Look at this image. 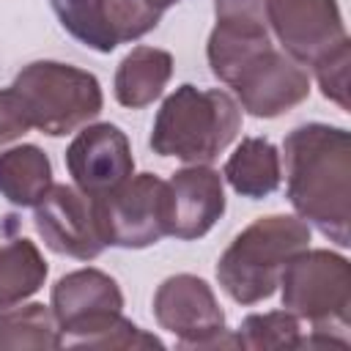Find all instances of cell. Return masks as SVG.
I'll use <instances>...</instances> for the list:
<instances>
[{
  "mask_svg": "<svg viewBox=\"0 0 351 351\" xmlns=\"http://www.w3.org/2000/svg\"><path fill=\"white\" fill-rule=\"evenodd\" d=\"M288 200L304 222H313L337 247H348L351 195V137L346 129L307 123L285 143Z\"/></svg>",
  "mask_w": 351,
  "mask_h": 351,
  "instance_id": "obj_1",
  "label": "cell"
},
{
  "mask_svg": "<svg viewBox=\"0 0 351 351\" xmlns=\"http://www.w3.org/2000/svg\"><path fill=\"white\" fill-rule=\"evenodd\" d=\"M241 132L239 101L219 90H200L189 82L176 88L159 107L151 129V148L186 165L214 162Z\"/></svg>",
  "mask_w": 351,
  "mask_h": 351,
  "instance_id": "obj_2",
  "label": "cell"
},
{
  "mask_svg": "<svg viewBox=\"0 0 351 351\" xmlns=\"http://www.w3.org/2000/svg\"><path fill=\"white\" fill-rule=\"evenodd\" d=\"M310 228L296 217H261L244 228L217 263V280L239 304L269 299L280 285L285 263L307 250Z\"/></svg>",
  "mask_w": 351,
  "mask_h": 351,
  "instance_id": "obj_3",
  "label": "cell"
},
{
  "mask_svg": "<svg viewBox=\"0 0 351 351\" xmlns=\"http://www.w3.org/2000/svg\"><path fill=\"white\" fill-rule=\"evenodd\" d=\"M11 88L19 93L33 129L49 137L71 134L96 118L104 104L101 85L90 71L55 60L25 66Z\"/></svg>",
  "mask_w": 351,
  "mask_h": 351,
  "instance_id": "obj_4",
  "label": "cell"
},
{
  "mask_svg": "<svg viewBox=\"0 0 351 351\" xmlns=\"http://www.w3.org/2000/svg\"><path fill=\"white\" fill-rule=\"evenodd\" d=\"M280 282L282 307L313 321L315 332L348 326L351 271L346 258L329 250H302L285 263Z\"/></svg>",
  "mask_w": 351,
  "mask_h": 351,
  "instance_id": "obj_5",
  "label": "cell"
},
{
  "mask_svg": "<svg viewBox=\"0 0 351 351\" xmlns=\"http://www.w3.org/2000/svg\"><path fill=\"white\" fill-rule=\"evenodd\" d=\"M93 214L104 244L151 247L167 236V186L154 173H140L110 195L93 197Z\"/></svg>",
  "mask_w": 351,
  "mask_h": 351,
  "instance_id": "obj_6",
  "label": "cell"
},
{
  "mask_svg": "<svg viewBox=\"0 0 351 351\" xmlns=\"http://www.w3.org/2000/svg\"><path fill=\"white\" fill-rule=\"evenodd\" d=\"M123 307L121 288L99 269H80L60 277L52 288V315L63 346H85L101 335Z\"/></svg>",
  "mask_w": 351,
  "mask_h": 351,
  "instance_id": "obj_7",
  "label": "cell"
},
{
  "mask_svg": "<svg viewBox=\"0 0 351 351\" xmlns=\"http://www.w3.org/2000/svg\"><path fill=\"white\" fill-rule=\"evenodd\" d=\"M33 222L44 244L58 255L93 261L107 247L96 228L93 197L82 195L77 186L52 184L49 192L36 203Z\"/></svg>",
  "mask_w": 351,
  "mask_h": 351,
  "instance_id": "obj_8",
  "label": "cell"
},
{
  "mask_svg": "<svg viewBox=\"0 0 351 351\" xmlns=\"http://www.w3.org/2000/svg\"><path fill=\"white\" fill-rule=\"evenodd\" d=\"M154 315L162 329L181 337V346H217L225 332V313L208 282L195 274L167 277L154 296Z\"/></svg>",
  "mask_w": 351,
  "mask_h": 351,
  "instance_id": "obj_9",
  "label": "cell"
},
{
  "mask_svg": "<svg viewBox=\"0 0 351 351\" xmlns=\"http://www.w3.org/2000/svg\"><path fill=\"white\" fill-rule=\"evenodd\" d=\"M66 167L82 195H110L132 178L134 156L129 137L115 123L85 126L66 148Z\"/></svg>",
  "mask_w": 351,
  "mask_h": 351,
  "instance_id": "obj_10",
  "label": "cell"
},
{
  "mask_svg": "<svg viewBox=\"0 0 351 351\" xmlns=\"http://www.w3.org/2000/svg\"><path fill=\"white\" fill-rule=\"evenodd\" d=\"M230 88L239 93V107H244L250 115L277 118L307 99L310 77L291 55L269 47L247 69H241Z\"/></svg>",
  "mask_w": 351,
  "mask_h": 351,
  "instance_id": "obj_11",
  "label": "cell"
},
{
  "mask_svg": "<svg viewBox=\"0 0 351 351\" xmlns=\"http://www.w3.org/2000/svg\"><path fill=\"white\" fill-rule=\"evenodd\" d=\"M266 22L285 52L302 63H315L346 38L335 0H266Z\"/></svg>",
  "mask_w": 351,
  "mask_h": 351,
  "instance_id": "obj_12",
  "label": "cell"
},
{
  "mask_svg": "<svg viewBox=\"0 0 351 351\" xmlns=\"http://www.w3.org/2000/svg\"><path fill=\"white\" fill-rule=\"evenodd\" d=\"M167 186V236L192 241L206 236L225 214L222 176L206 165L173 173Z\"/></svg>",
  "mask_w": 351,
  "mask_h": 351,
  "instance_id": "obj_13",
  "label": "cell"
},
{
  "mask_svg": "<svg viewBox=\"0 0 351 351\" xmlns=\"http://www.w3.org/2000/svg\"><path fill=\"white\" fill-rule=\"evenodd\" d=\"M266 22L252 19H217V27L208 36V66L211 74L230 85L241 69H247L263 49H269Z\"/></svg>",
  "mask_w": 351,
  "mask_h": 351,
  "instance_id": "obj_14",
  "label": "cell"
},
{
  "mask_svg": "<svg viewBox=\"0 0 351 351\" xmlns=\"http://www.w3.org/2000/svg\"><path fill=\"white\" fill-rule=\"evenodd\" d=\"M173 74V55L156 47H134L115 71V99L123 107L140 110L162 96Z\"/></svg>",
  "mask_w": 351,
  "mask_h": 351,
  "instance_id": "obj_15",
  "label": "cell"
},
{
  "mask_svg": "<svg viewBox=\"0 0 351 351\" xmlns=\"http://www.w3.org/2000/svg\"><path fill=\"white\" fill-rule=\"evenodd\" d=\"M222 176L241 197L258 200L280 186V154L266 137H244L228 156Z\"/></svg>",
  "mask_w": 351,
  "mask_h": 351,
  "instance_id": "obj_16",
  "label": "cell"
},
{
  "mask_svg": "<svg viewBox=\"0 0 351 351\" xmlns=\"http://www.w3.org/2000/svg\"><path fill=\"white\" fill-rule=\"evenodd\" d=\"M52 186V165L38 145L0 154V195L14 206H36Z\"/></svg>",
  "mask_w": 351,
  "mask_h": 351,
  "instance_id": "obj_17",
  "label": "cell"
},
{
  "mask_svg": "<svg viewBox=\"0 0 351 351\" xmlns=\"http://www.w3.org/2000/svg\"><path fill=\"white\" fill-rule=\"evenodd\" d=\"M47 280V261L30 239L0 244V310L33 296Z\"/></svg>",
  "mask_w": 351,
  "mask_h": 351,
  "instance_id": "obj_18",
  "label": "cell"
},
{
  "mask_svg": "<svg viewBox=\"0 0 351 351\" xmlns=\"http://www.w3.org/2000/svg\"><path fill=\"white\" fill-rule=\"evenodd\" d=\"M60 329L44 304L0 310V348H60Z\"/></svg>",
  "mask_w": 351,
  "mask_h": 351,
  "instance_id": "obj_19",
  "label": "cell"
},
{
  "mask_svg": "<svg viewBox=\"0 0 351 351\" xmlns=\"http://www.w3.org/2000/svg\"><path fill=\"white\" fill-rule=\"evenodd\" d=\"M93 3L101 25L110 30V36L118 44L151 33L165 14L151 0H93Z\"/></svg>",
  "mask_w": 351,
  "mask_h": 351,
  "instance_id": "obj_20",
  "label": "cell"
},
{
  "mask_svg": "<svg viewBox=\"0 0 351 351\" xmlns=\"http://www.w3.org/2000/svg\"><path fill=\"white\" fill-rule=\"evenodd\" d=\"M239 346L244 348H280V346H299V324L288 313H266V315H247L239 335Z\"/></svg>",
  "mask_w": 351,
  "mask_h": 351,
  "instance_id": "obj_21",
  "label": "cell"
},
{
  "mask_svg": "<svg viewBox=\"0 0 351 351\" xmlns=\"http://www.w3.org/2000/svg\"><path fill=\"white\" fill-rule=\"evenodd\" d=\"M313 66L321 93L337 101L343 110H348V36L340 44H335L329 52H324Z\"/></svg>",
  "mask_w": 351,
  "mask_h": 351,
  "instance_id": "obj_22",
  "label": "cell"
},
{
  "mask_svg": "<svg viewBox=\"0 0 351 351\" xmlns=\"http://www.w3.org/2000/svg\"><path fill=\"white\" fill-rule=\"evenodd\" d=\"M30 115L19 99V93L14 88H3L0 90V148L19 140L25 132H30Z\"/></svg>",
  "mask_w": 351,
  "mask_h": 351,
  "instance_id": "obj_23",
  "label": "cell"
},
{
  "mask_svg": "<svg viewBox=\"0 0 351 351\" xmlns=\"http://www.w3.org/2000/svg\"><path fill=\"white\" fill-rule=\"evenodd\" d=\"M217 19H252L266 22V0H214Z\"/></svg>",
  "mask_w": 351,
  "mask_h": 351,
  "instance_id": "obj_24",
  "label": "cell"
},
{
  "mask_svg": "<svg viewBox=\"0 0 351 351\" xmlns=\"http://www.w3.org/2000/svg\"><path fill=\"white\" fill-rule=\"evenodd\" d=\"M151 3H154L156 8H162V11H165V8H170V5H176V3H181V0H151Z\"/></svg>",
  "mask_w": 351,
  "mask_h": 351,
  "instance_id": "obj_25",
  "label": "cell"
},
{
  "mask_svg": "<svg viewBox=\"0 0 351 351\" xmlns=\"http://www.w3.org/2000/svg\"><path fill=\"white\" fill-rule=\"evenodd\" d=\"M49 3H52V0H49Z\"/></svg>",
  "mask_w": 351,
  "mask_h": 351,
  "instance_id": "obj_26",
  "label": "cell"
}]
</instances>
